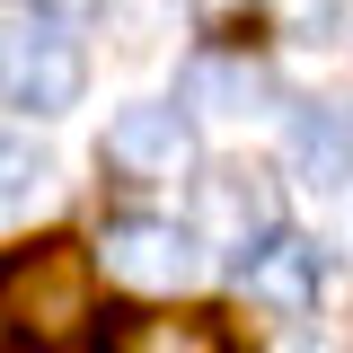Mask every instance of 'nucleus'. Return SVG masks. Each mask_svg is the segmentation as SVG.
I'll list each match as a JSON object with an SVG mask.
<instances>
[{
    "mask_svg": "<svg viewBox=\"0 0 353 353\" xmlns=\"http://www.w3.org/2000/svg\"><path fill=\"white\" fill-rule=\"evenodd\" d=\"M239 283H248V301H256V309L301 318V309H318V292H327V248L301 239V230H274L256 256L239 265Z\"/></svg>",
    "mask_w": 353,
    "mask_h": 353,
    "instance_id": "nucleus-7",
    "label": "nucleus"
},
{
    "mask_svg": "<svg viewBox=\"0 0 353 353\" xmlns=\"http://www.w3.org/2000/svg\"><path fill=\"white\" fill-rule=\"evenodd\" d=\"M115 353H230V336L212 318H132L115 336Z\"/></svg>",
    "mask_w": 353,
    "mask_h": 353,
    "instance_id": "nucleus-9",
    "label": "nucleus"
},
{
    "mask_svg": "<svg viewBox=\"0 0 353 353\" xmlns=\"http://www.w3.org/2000/svg\"><path fill=\"white\" fill-rule=\"evenodd\" d=\"M345 248H353V194H345Z\"/></svg>",
    "mask_w": 353,
    "mask_h": 353,
    "instance_id": "nucleus-16",
    "label": "nucleus"
},
{
    "mask_svg": "<svg viewBox=\"0 0 353 353\" xmlns=\"http://www.w3.org/2000/svg\"><path fill=\"white\" fill-rule=\"evenodd\" d=\"M97 265L124 292H194L203 265H212V248H203L194 221H176V212H115L106 239H97Z\"/></svg>",
    "mask_w": 353,
    "mask_h": 353,
    "instance_id": "nucleus-3",
    "label": "nucleus"
},
{
    "mask_svg": "<svg viewBox=\"0 0 353 353\" xmlns=\"http://www.w3.org/2000/svg\"><path fill=\"white\" fill-rule=\"evenodd\" d=\"M27 9H44V18H80L88 0H27Z\"/></svg>",
    "mask_w": 353,
    "mask_h": 353,
    "instance_id": "nucleus-15",
    "label": "nucleus"
},
{
    "mask_svg": "<svg viewBox=\"0 0 353 353\" xmlns=\"http://www.w3.org/2000/svg\"><path fill=\"white\" fill-rule=\"evenodd\" d=\"M106 168L132 185H168L194 168V106L185 97H132L106 124Z\"/></svg>",
    "mask_w": 353,
    "mask_h": 353,
    "instance_id": "nucleus-4",
    "label": "nucleus"
},
{
    "mask_svg": "<svg viewBox=\"0 0 353 353\" xmlns=\"http://www.w3.org/2000/svg\"><path fill=\"white\" fill-rule=\"evenodd\" d=\"M97 318V256L80 239H18L0 248V345L62 353Z\"/></svg>",
    "mask_w": 353,
    "mask_h": 353,
    "instance_id": "nucleus-1",
    "label": "nucleus"
},
{
    "mask_svg": "<svg viewBox=\"0 0 353 353\" xmlns=\"http://www.w3.org/2000/svg\"><path fill=\"white\" fill-rule=\"evenodd\" d=\"M265 97H274V80L248 53H194L185 62V106H203V115H265Z\"/></svg>",
    "mask_w": 353,
    "mask_h": 353,
    "instance_id": "nucleus-8",
    "label": "nucleus"
},
{
    "mask_svg": "<svg viewBox=\"0 0 353 353\" xmlns=\"http://www.w3.org/2000/svg\"><path fill=\"white\" fill-rule=\"evenodd\" d=\"M194 9H203V18H212V27H230V18H239V9H248V0H194Z\"/></svg>",
    "mask_w": 353,
    "mask_h": 353,
    "instance_id": "nucleus-14",
    "label": "nucleus"
},
{
    "mask_svg": "<svg viewBox=\"0 0 353 353\" xmlns=\"http://www.w3.org/2000/svg\"><path fill=\"white\" fill-rule=\"evenodd\" d=\"M97 9H106V36L124 44V53H150L176 27V0H97Z\"/></svg>",
    "mask_w": 353,
    "mask_h": 353,
    "instance_id": "nucleus-12",
    "label": "nucleus"
},
{
    "mask_svg": "<svg viewBox=\"0 0 353 353\" xmlns=\"http://www.w3.org/2000/svg\"><path fill=\"white\" fill-rule=\"evenodd\" d=\"M36 194H53V150L27 124H9L0 132V203H36Z\"/></svg>",
    "mask_w": 353,
    "mask_h": 353,
    "instance_id": "nucleus-10",
    "label": "nucleus"
},
{
    "mask_svg": "<svg viewBox=\"0 0 353 353\" xmlns=\"http://www.w3.org/2000/svg\"><path fill=\"white\" fill-rule=\"evenodd\" d=\"M283 159H292L301 185L345 194V185H353V97H309V106H292V124H283Z\"/></svg>",
    "mask_w": 353,
    "mask_h": 353,
    "instance_id": "nucleus-6",
    "label": "nucleus"
},
{
    "mask_svg": "<svg viewBox=\"0 0 353 353\" xmlns=\"http://www.w3.org/2000/svg\"><path fill=\"white\" fill-rule=\"evenodd\" d=\"M274 18H283V36L301 44V53L353 44V0H274Z\"/></svg>",
    "mask_w": 353,
    "mask_h": 353,
    "instance_id": "nucleus-11",
    "label": "nucleus"
},
{
    "mask_svg": "<svg viewBox=\"0 0 353 353\" xmlns=\"http://www.w3.org/2000/svg\"><path fill=\"white\" fill-rule=\"evenodd\" d=\"M80 88H88V53L71 36V18L27 9V18L0 27V106H18L36 124V115H71Z\"/></svg>",
    "mask_w": 353,
    "mask_h": 353,
    "instance_id": "nucleus-2",
    "label": "nucleus"
},
{
    "mask_svg": "<svg viewBox=\"0 0 353 353\" xmlns=\"http://www.w3.org/2000/svg\"><path fill=\"white\" fill-rule=\"evenodd\" d=\"M274 353H345V345H336V336H283Z\"/></svg>",
    "mask_w": 353,
    "mask_h": 353,
    "instance_id": "nucleus-13",
    "label": "nucleus"
},
{
    "mask_svg": "<svg viewBox=\"0 0 353 353\" xmlns=\"http://www.w3.org/2000/svg\"><path fill=\"white\" fill-rule=\"evenodd\" d=\"M185 221L203 230V248H221L230 265H248L265 239L283 230V212H274V176H265V168H239V159H230V168H203Z\"/></svg>",
    "mask_w": 353,
    "mask_h": 353,
    "instance_id": "nucleus-5",
    "label": "nucleus"
}]
</instances>
